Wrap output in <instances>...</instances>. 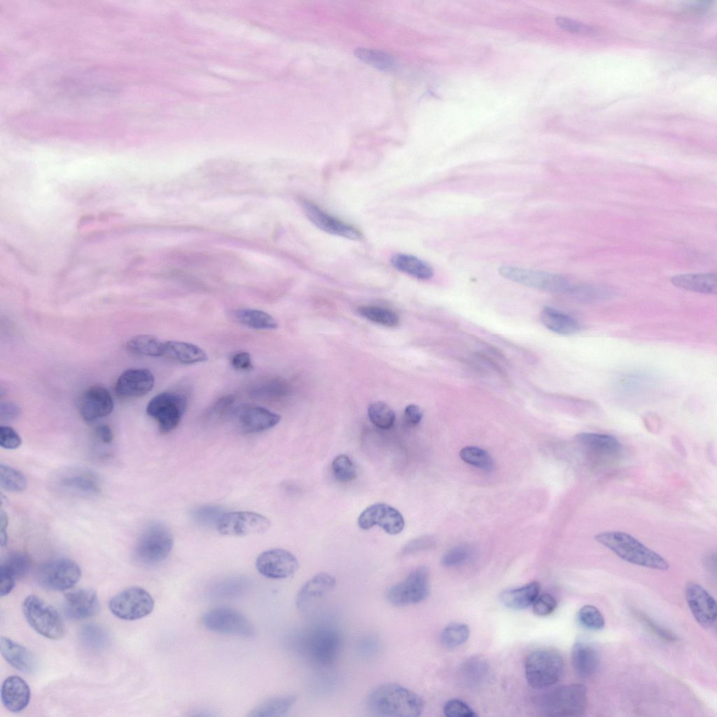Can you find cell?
Segmentation results:
<instances>
[{
  "mask_svg": "<svg viewBox=\"0 0 717 717\" xmlns=\"http://www.w3.org/2000/svg\"><path fill=\"white\" fill-rule=\"evenodd\" d=\"M443 712L447 717H475L476 713L465 702L452 699L447 701L443 707Z\"/></svg>",
  "mask_w": 717,
  "mask_h": 717,
  "instance_id": "cell-53",
  "label": "cell"
},
{
  "mask_svg": "<svg viewBox=\"0 0 717 717\" xmlns=\"http://www.w3.org/2000/svg\"><path fill=\"white\" fill-rule=\"evenodd\" d=\"M270 526V520L254 512L237 511L225 513L218 521L216 528L223 535L244 536L263 534Z\"/></svg>",
  "mask_w": 717,
  "mask_h": 717,
  "instance_id": "cell-14",
  "label": "cell"
},
{
  "mask_svg": "<svg viewBox=\"0 0 717 717\" xmlns=\"http://www.w3.org/2000/svg\"><path fill=\"white\" fill-rule=\"evenodd\" d=\"M296 700L294 695H284L270 697L256 705L248 716L252 717H278L284 715Z\"/></svg>",
  "mask_w": 717,
  "mask_h": 717,
  "instance_id": "cell-34",
  "label": "cell"
},
{
  "mask_svg": "<svg viewBox=\"0 0 717 717\" xmlns=\"http://www.w3.org/2000/svg\"><path fill=\"white\" fill-rule=\"evenodd\" d=\"M113 409V398L103 387H89L79 398L78 411L85 421L91 422L106 417Z\"/></svg>",
  "mask_w": 717,
  "mask_h": 717,
  "instance_id": "cell-19",
  "label": "cell"
},
{
  "mask_svg": "<svg viewBox=\"0 0 717 717\" xmlns=\"http://www.w3.org/2000/svg\"><path fill=\"white\" fill-rule=\"evenodd\" d=\"M298 566V561L291 552L279 548L264 551L256 560L257 571L272 579L288 578L296 572Z\"/></svg>",
  "mask_w": 717,
  "mask_h": 717,
  "instance_id": "cell-17",
  "label": "cell"
},
{
  "mask_svg": "<svg viewBox=\"0 0 717 717\" xmlns=\"http://www.w3.org/2000/svg\"><path fill=\"white\" fill-rule=\"evenodd\" d=\"M336 585L333 576L328 573H320L301 587L296 597V606L300 611H307L320 600L329 594Z\"/></svg>",
  "mask_w": 717,
  "mask_h": 717,
  "instance_id": "cell-21",
  "label": "cell"
},
{
  "mask_svg": "<svg viewBox=\"0 0 717 717\" xmlns=\"http://www.w3.org/2000/svg\"><path fill=\"white\" fill-rule=\"evenodd\" d=\"M586 687L572 683L554 688L537 699L542 713L549 716H581L587 705Z\"/></svg>",
  "mask_w": 717,
  "mask_h": 717,
  "instance_id": "cell-3",
  "label": "cell"
},
{
  "mask_svg": "<svg viewBox=\"0 0 717 717\" xmlns=\"http://www.w3.org/2000/svg\"><path fill=\"white\" fill-rule=\"evenodd\" d=\"M557 602L550 594H544L536 598L532 604L534 613L538 616H547L556 608Z\"/></svg>",
  "mask_w": 717,
  "mask_h": 717,
  "instance_id": "cell-54",
  "label": "cell"
},
{
  "mask_svg": "<svg viewBox=\"0 0 717 717\" xmlns=\"http://www.w3.org/2000/svg\"><path fill=\"white\" fill-rule=\"evenodd\" d=\"M571 661L576 673L580 677L586 678L593 676L598 670L599 654L591 644L578 641L572 648Z\"/></svg>",
  "mask_w": 717,
  "mask_h": 717,
  "instance_id": "cell-27",
  "label": "cell"
},
{
  "mask_svg": "<svg viewBox=\"0 0 717 717\" xmlns=\"http://www.w3.org/2000/svg\"><path fill=\"white\" fill-rule=\"evenodd\" d=\"M154 604L149 592L142 587L132 586L113 596L109 602V608L120 619L136 620L150 614Z\"/></svg>",
  "mask_w": 717,
  "mask_h": 717,
  "instance_id": "cell-11",
  "label": "cell"
},
{
  "mask_svg": "<svg viewBox=\"0 0 717 717\" xmlns=\"http://www.w3.org/2000/svg\"><path fill=\"white\" fill-rule=\"evenodd\" d=\"M302 206L308 218L322 230L352 240H358L362 237L361 232L355 228L328 215L312 202L305 201Z\"/></svg>",
  "mask_w": 717,
  "mask_h": 717,
  "instance_id": "cell-23",
  "label": "cell"
},
{
  "mask_svg": "<svg viewBox=\"0 0 717 717\" xmlns=\"http://www.w3.org/2000/svg\"><path fill=\"white\" fill-rule=\"evenodd\" d=\"M644 622L651 629V630L656 633L660 637L663 638L665 640L674 641L676 640V636L671 632L664 629L660 625L657 624L655 621L646 617H643Z\"/></svg>",
  "mask_w": 717,
  "mask_h": 717,
  "instance_id": "cell-61",
  "label": "cell"
},
{
  "mask_svg": "<svg viewBox=\"0 0 717 717\" xmlns=\"http://www.w3.org/2000/svg\"><path fill=\"white\" fill-rule=\"evenodd\" d=\"M366 706L372 715L383 717H417L424 707L420 696L394 683L381 684L373 689Z\"/></svg>",
  "mask_w": 717,
  "mask_h": 717,
  "instance_id": "cell-1",
  "label": "cell"
},
{
  "mask_svg": "<svg viewBox=\"0 0 717 717\" xmlns=\"http://www.w3.org/2000/svg\"><path fill=\"white\" fill-rule=\"evenodd\" d=\"M0 485L9 492H20L27 488L25 476L18 470L3 464H0Z\"/></svg>",
  "mask_w": 717,
  "mask_h": 717,
  "instance_id": "cell-41",
  "label": "cell"
},
{
  "mask_svg": "<svg viewBox=\"0 0 717 717\" xmlns=\"http://www.w3.org/2000/svg\"><path fill=\"white\" fill-rule=\"evenodd\" d=\"M541 321L548 329L560 335H573L580 329V323L574 318L551 307L542 309Z\"/></svg>",
  "mask_w": 717,
  "mask_h": 717,
  "instance_id": "cell-31",
  "label": "cell"
},
{
  "mask_svg": "<svg viewBox=\"0 0 717 717\" xmlns=\"http://www.w3.org/2000/svg\"><path fill=\"white\" fill-rule=\"evenodd\" d=\"M685 599L697 622L706 629L716 625V603L714 598L700 585L690 582L685 587Z\"/></svg>",
  "mask_w": 717,
  "mask_h": 717,
  "instance_id": "cell-18",
  "label": "cell"
},
{
  "mask_svg": "<svg viewBox=\"0 0 717 717\" xmlns=\"http://www.w3.org/2000/svg\"><path fill=\"white\" fill-rule=\"evenodd\" d=\"M368 414L372 423L382 429H391L395 422L394 411L387 403L381 401L371 403L368 406Z\"/></svg>",
  "mask_w": 717,
  "mask_h": 717,
  "instance_id": "cell-40",
  "label": "cell"
},
{
  "mask_svg": "<svg viewBox=\"0 0 717 717\" xmlns=\"http://www.w3.org/2000/svg\"><path fill=\"white\" fill-rule=\"evenodd\" d=\"M595 541L608 548L622 559L638 566L660 571L667 570L668 562L632 535L607 531L597 534Z\"/></svg>",
  "mask_w": 717,
  "mask_h": 717,
  "instance_id": "cell-2",
  "label": "cell"
},
{
  "mask_svg": "<svg viewBox=\"0 0 717 717\" xmlns=\"http://www.w3.org/2000/svg\"><path fill=\"white\" fill-rule=\"evenodd\" d=\"M354 55L363 62L382 71H391L396 67V61L389 54L378 50L357 48Z\"/></svg>",
  "mask_w": 717,
  "mask_h": 717,
  "instance_id": "cell-38",
  "label": "cell"
},
{
  "mask_svg": "<svg viewBox=\"0 0 717 717\" xmlns=\"http://www.w3.org/2000/svg\"><path fill=\"white\" fill-rule=\"evenodd\" d=\"M555 21L559 27L569 32L586 34L593 32L592 27L568 18L558 17Z\"/></svg>",
  "mask_w": 717,
  "mask_h": 717,
  "instance_id": "cell-57",
  "label": "cell"
},
{
  "mask_svg": "<svg viewBox=\"0 0 717 717\" xmlns=\"http://www.w3.org/2000/svg\"><path fill=\"white\" fill-rule=\"evenodd\" d=\"M499 272L512 281L554 293H567L572 284L564 277L547 272L503 265Z\"/></svg>",
  "mask_w": 717,
  "mask_h": 717,
  "instance_id": "cell-10",
  "label": "cell"
},
{
  "mask_svg": "<svg viewBox=\"0 0 717 717\" xmlns=\"http://www.w3.org/2000/svg\"><path fill=\"white\" fill-rule=\"evenodd\" d=\"M63 608L66 615L71 619L89 618L99 612V599L91 589L74 590L64 595Z\"/></svg>",
  "mask_w": 717,
  "mask_h": 717,
  "instance_id": "cell-20",
  "label": "cell"
},
{
  "mask_svg": "<svg viewBox=\"0 0 717 717\" xmlns=\"http://www.w3.org/2000/svg\"><path fill=\"white\" fill-rule=\"evenodd\" d=\"M578 620L585 628L598 631L604 627L605 620L601 611L594 606L585 605L578 612Z\"/></svg>",
  "mask_w": 717,
  "mask_h": 717,
  "instance_id": "cell-46",
  "label": "cell"
},
{
  "mask_svg": "<svg viewBox=\"0 0 717 717\" xmlns=\"http://www.w3.org/2000/svg\"><path fill=\"white\" fill-rule=\"evenodd\" d=\"M671 283L676 287L695 293L716 295L717 275L714 272L689 273L674 276Z\"/></svg>",
  "mask_w": 717,
  "mask_h": 717,
  "instance_id": "cell-28",
  "label": "cell"
},
{
  "mask_svg": "<svg viewBox=\"0 0 717 717\" xmlns=\"http://www.w3.org/2000/svg\"><path fill=\"white\" fill-rule=\"evenodd\" d=\"M8 518L7 517V515H6V513L3 510H1V513H0V529H1V531H0V533L7 534L6 533V529H7V527H8Z\"/></svg>",
  "mask_w": 717,
  "mask_h": 717,
  "instance_id": "cell-64",
  "label": "cell"
},
{
  "mask_svg": "<svg viewBox=\"0 0 717 717\" xmlns=\"http://www.w3.org/2000/svg\"><path fill=\"white\" fill-rule=\"evenodd\" d=\"M22 444L19 434L8 426H0V446L7 450H15Z\"/></svg>",
  "mask_w": 717,
  "mask_h": 717,
  "instance_id": "cell-55",
  "label": "cell"
},
{
  "mask_svg": "<svg viewBox=\"0 0 717 717\" xmlns=\"http://www.w3.org/2000/svg\"><path fill=\"white\" fill-rule=\"evenodd\" d=\"M188 402L187 397L183 394L162 392L148 402L146 412L157 422L160 431L166 433L178 426L186 410Z\"/></svg>",
  "mask_w": 717,
  "mask_h": 717,
  "instance_id": "cell-8",
  "label": "cell"
},
{
  "mask_svg": "<svg viewBox=\"0 0 717 717\" xmlns=\"http://www.w3.org/2000/svg\"><path fill=\"white\" fill-rule=\"evenodd\" d=\"M564 669L560 653L552 648H539L530 652L524 661L525 676L533 688H549L562 678Z\"/></svg>",
  "mask_w": 717,
  "mask_h": 717,
  "instance_id": "cell-4",
  "label": "cell"
},
{
  "mask_svg": "<svg viewBox=\"0 0 717 717\" xmlns=\"http://www.w3.org/2000/svg\"><path fill=\"white\" fill-rule=\"evenodd\" d=\"M155 384L153 373L146 368H130L118 378L115 391L123 397H139L151 391Z\"/></svg>",
  "mask_w": 717,
  "mask_h": 717,
  "instance_id": "cell-22",
  "label": "cell"
},
{
  "mask_svg": "<svg viewBox=\"0 0 717 717\" xmlns=\"http://www.w3.org/2000/svg\"><path fill=\"white\" fill-rule=\"evenodd\" d=\"M539 591L540 584L533 581L521 587L506 590L501 592L500 600L510 609L522 610L533 604Z\"/></svg>",
  "mask_w": 717,
  "mask_h": 717,
  "instance_id": "cell-30",
  "label": "cell"
},
{
  "mask_svg": "<svg viewBox=\"0 0 717 717\" xmlns=\"http://www.w3.org/2000/svg\"><path fill=\"white\" fill-rule=\"evenodd\" d=\"M60 485L71 492L82 495H95L100 490L97 480L91 474L83 473L63 478Z\"/></svg>",
  "mask_w": 717,
  "mask_h": 717,
  "instance_id": "cell-37",
  "label": "cell"
},
{
  "mask_svg": "<svg viewBox=\"0 0 717 717\" xmlns=\"http://www.w3.org/2000/svg\"><path fill=\"white\" fill-rule=\"evenodd\" d=\"M230 363L233 368L238 370H248L253 368L251 355L246 351L235 354L230 359Z\"/></svg>",
  "mask_w": 717,
  "mask_h": 717,
  "instance_id": "cell-59",
  "label": "cell"
},
{
  "mask_svg": "<svg viewBox=\"0 0 717 717\" xmlns=\"http://www.w3.org/2000/svg\"><path fill=\"white\" fill-rule=\"evenodd\" d=\"M79 638L85 645L94 649H103L109 641L106 630L93 623L85 625L81 628Z\"/></svg>",
  "mask_w": 717,
  "mask_h": 717,
  "instance_id": "cell-39",
  "label": "cell"
},
{
  "mask_svg": "<svg viewBox=\"0 0 717 717\" xmlns=\"http://www.w3.org/2000/svg\"><path fill=\"white\" fill-rule=\"evenodd\" d=\"M224 513V510L221 507L208 505L195 509L193 512V517L198 524L202 526L216 527Z\"/></svg>",
  "mask_w": 717,
  "mask_h": 717,
  "instance_id": "cell-50",
  "label": "cell"
},
{
  "mask_svg": "<svg viewBox=\"0 0 717 717\" xmlns=\"http://www.w3.org/2000/svg\"><path fill=\"white\" fill-rule=\"evenodd\" d=\"M575 441L589 455L602 459L616 457L622 447L616 438L603 433H580Z\"/></svg>",
  "mask_w": 717,
  "mask_h": 717,
  "instance_id": "cell-24",
  "label": "cell"
},
{
  "mask_svg": "<svg viewBox=\"0 0 717 717\" xmlns=\"http://www.w3.org/2000/svg\"><path fill=\"white\" fill-rule=\"evenodd\" d=\"M436 540L432 536H424L408 542L403 549V554H411L433 547Z\"/></svg>",
  "mask_w": 717,
  "mask_h": 717,
  "instance_id": "cell-56",
  "label": "cell"
},
{
  "mask_svg": "<svg viewBox=\"0 0 717 717\" xmlns=\"http://www.w3.org/2000/svg\"><path fill=\"white\" fill-rule=\"evenodd\" d=\"M81 577L80 566L69 558L47 562L38 573L39 584L48 590L62 591L73 587Z\"/></svg>",
  "mask_w": 717,
  "mask_h": 717,
  "instance_id": "cell-13",
  "label": "cell"
},
{
  "mask_svg": "<svg viewBox=\"0 0 717 717\" xmlns=\"http://www.w3.org/2000/svg\"><path fill=\"white\" fill-rule=\"evenodd\" d=\"M17 580L15 575L4 565H0V595H8L13 589Z\"/></svg>",
  "mask_w": 717,
  "mask_h": 717,
  "instance_id": "cell-58",
  "label": "cell"
},
{
  "mask_svg": "<svg viewBox=\"0 0 717 717\" xmlns=\"http://www.w3.org/2000/svg\"><path fill=\"white\" fill-rule=\"evenodd\" d=\"M230 416L235 426L246 433L269 430L281 419L279 415L253 404H241L234 408Z\"/></svg>",
  "mask_w": 717,
  "mask_h": 717,
  "instance_id": "cell-15",
  "label": "cell"
},
{
  "mask_svg": "<svg viewBox=\"0 0 717 717\" xmlns=\"http://www.w3.org/2000/svg\"><path fill=\"white\" fill-rule=\"evenodd\" d=\"M461 459L470 465L489 471L494 467L490 454L485 450L473 446L464 447L459 452Z\"/></svg>",
  "mask_w": 717,
  "mask_h": 717,
  "instance_id": "cell-44",
  "label": "cell"
},
{
  "mask_svg": "<svg viewBox=\"0 0 717 717\" xmlns=\"http://www.w3.org/2000/svg\"><path fill=\"white\" fill-rule=\"evenodd\" d=\"M286 384L278 380H270L254 386L251 394L259 398H273L283 396L286 392Z\"/></svg>",
  "mask_w": 717,
  "mask_h": 717,
  "instance_id": "cell-49",
  "label": "cell"
},
{
  "mask_svg": "<svg viewBox=\"0 0 717 717\" xmlns=\"http://www.w3.org/2000/svg\"><path fill=\"white\" fill-rule=\"evenodd\" d=\"M302 649L311 663L321 667H330L340 654L341 634L329 626L314 628L303 639Z\"/></svg>",
  "mask_w": 717,
  "mask_h": 717,
  "instance_id": "cell-5",
  "label": "cell"
},
{
  "mask_svg": "<svg viewBox=\"0 0 717 717\" xmlns=\"http://www.w3.org/2000/svg\"><path fill=\"white\" fill-rule=\"evenodd\" d=\"M422 417L423 412L417 405L410 404L404 410V420L408 426H415L418 425Z\"/></svg>",
  "mask_w": 717,
  "mask_h": 717,
  "instance_id": "cell-60",
  "label": "cell"
},
{
  "mask_svg": "<svg viewBox=\"0 0 717 717\" xmlns=\"http://www.w3.org/2000/svg\"><path fill=\"white\" fill-rule=\"evenodd\" d=\"M1 564L6 566L17 579L25 576L31 568L30 558L22 552L10 553Z\"/></svg>",
  "mask_w": 717,
  "mask_h": 717,
  "instance_id": "cell-48",
  "label": "cell"
},
{
  "mask_svg": "<svg viewBox=\"0 0 717 717\" xmlns=\"http://www.w3.org/2000/svg\"><path fill=\"white\" fill-rule=\"evenodd\" d=\"M470 629L463 623H452L446 626L440 634L442 645L447 648H454L464 643L469 637Z\"/></svg>",
  "mask_w": 717,
  "mask_h": 717,
  "instance_id": "cell-42",
  "label": "cell"
},
{
  "mask_svg": "<svg viewBox=\"0 0 717 717\" xmlns=\"http://www.w3.org/2000/svg\"><path fill=\"white\" fill-rule=\"evenodd\" d=\"M174 545L170 529L165 524L155 522L146 527L135 546V557L140 562L153 565L165 560Z\"/></svg>",
  "mask_w": 717,
  "mask_h": 717,
  "instance_id": "cell-7",
  "label": "cell"
},
{
  "mask_svg": "<svg viewBox=\"0 0 717 717\" xmlns=\"http://www.w3.org/2000/svg\"><path fill=\"white\" fill-rule=\"evenodd\" d=\"M162 356L182 364L202 363L208 359L207 353L198 346L175 340L164 342Z\"/></svg>",
  "mask_w": 717,
  "mask_h": 717,
  "instance_id": "cell-29",
  "label": "cell"
},
{
  "mask_svg": "<svg viewBox=\"0 0 717 717\" xmlns=\"http://www.w3.org/2000/svg\"><path fill=\"white\" fill-rule=\"evenodd\" d=\"M460 672L464 683L471 687H475L482 685L487 680L489 669L485 659L480 657H473L464 663Z\"/></svg>",
  "mask_w": 717,
  "mask_h": 717,
  "instance_id": "cell-35",
  "label": "cell"
},
{
  "mask_svg": "<svg viewBox=\"0 0 717 717\" xmlns=\"http://www.w3.org/2000/svg\"><path fill=\"white\" fill-rule=\"evenodd\" d=\"M429 593V570L422 566L391 585L387 592V599L394 606H403L419 603L426 599Z\"/></svg>",
  "mask_w": 717,
  "mask_h": 717,
  "instance_id": "cell-9",
  "label": "cell"
},
{
  "mask_svg": "<svg viewBox=\"0 0 717 717\" xmlns=\"http://www.w3.org/2000/svg\"><path fill=\"white\" fill-rule=\"evenodd\" d=\"M471 548L466 545L456 546L447 551L442 558L444 566L453 567L461 565L471 557Z\"/></svg>",
  "mask_w": 717,
  "mask_h": 717,
  "instance_id": "cell-51",
  "label": "cell"
},
{
  "mask_svg": "<svg viewBox=\"0 0 717 717\" xmlns=\"http://www.w3.org/2000/svg\"><path fill=\"white\" fill-rule=\"evenodd\" d=\"M331 466L334 477L341 482L352 481L356 477V467L347 455H337Z\"/></svg>",
  "mask_w": 717,
  "mask_h": 717,
  "instance_id": "cell-47",
  "label": "cell"
},
{
  "mask_svg": "<svg viewBox=\"0 0 717 717\" xmlns=\"http://www.w3.org/2000/svg\"><path fill=\"white\" fill-rule=\"evenodd\" d=\"M22 612L29 625L43 636L57 640L64 637L66 629L57 610L36 595L23 601Z\"/></svg>",
  "mask_w": 717,
  "mask_h": 717,
  "instance_id": "cell-6",
  "label": "cell"
},
{
  "mask_svg": "<svg viewBox=\"0 0 717 717\" xmlns=\"http://www.w3.org/2000/svg\"><path fill=\"white\" fill-rule=\"evenodd\" d=\"M249 587L243 578H230L217 583L213 587V594L221 598H232L242 594Z\"/></svg>",
  "mask_w": 717,
  "mask_h": 717,
  "instance_id": "cell-45",
  "label": "cell"
},
{
  "mask_svg": "<svg viewBox=\"0 0 717 717\" xmlns=\"http://www.w3.org/2000/svg\"><path fill=\"white\" fill-rule=\"evenodd\" d=\"M391 263L396 270L418 279L427 280L433 276V268L425 261L412 255L396 254L391 258Z\"/></svg>",
  "mask_w": 717,
  "mask_h": 717,
  "instance_id": "cell-33",
  "label": "cell"
},
{
  "mask_svg": "<svg viewBox=\"0 0 717 717\" xmlns=\"http://www.w3.org/2000/svg\"><path fill=\"white\" fill-rule=\"evenodd\" d=\"M364 318L380 325L394 327L399 323V318L393 311L376 306H362L358 309Z\"/></svg>",
  "mask_w": 717,
  "mask_h": 717,
  "instance_id": "cell-43",
  "label": "cell"
},
{
  "mask_svg": "<svg viewBox=\"0 0 717 717\" xmlns=\"http://www.w3.org/2000/svg\"><path fill=\"white\" fill-rule=\"evenodd\" d=\"M235 398L232 395H226L218 399L209 409L207 416L210 419L218 420L231 414Z\"/></svg>",
  "mask_w": 717,
  "mask_h": 717,
  "instance_id": "cell-52",
  "label": "cell"
},
{
  "mask_svg": "<svg viewBox=\"0 0 717 717\" xmlns=\"http://www.w3.org/2000/svg\"><path fill=\"white\" fill-rule=\"evenodd\" d=\"M127 348L135 354L160 357L163 355L164 342L154 335L142 334L130 338L127 342Z\"/></svg>",
  "mask_w": 717,
  "mask_h": 717,
  "instance_id": "cell-36",
  "label": "cell"
},
{
  "mask_svg": "<svg viewBox=\"0 0 717 717\" xmlns=\"http://www.w3.org/2000/svg\"><path fill=\"white\" fill-rule=\"evenodd\" d=\"M231 318L239 323L257 330H274L277 320L268 313L254 309H237L230 312Z\"/></svg>",
  "mask_w": 717,
  "mask_h": 717,
  "instance_id": "cell-32",
  "label": "cell"
},
{
  "mask_svg": "<svg viewBox=\"0 0 717 717\" xmlns=\"http://www.w3.org/2000/svg\"><path fill=\"white\" fill-rule=\"evenodd\" d=\"M97 437L104 443L110 444L113 440V433L111 429L106 424H102L96 428Z\"/></svg>",
  "mask_w": 717,
  "mask_h": 717,
  "instance_id": "cell-63",
  "label": "cell"
},
{
  "mask_svg": "<svg viewBox=\"0 0 717 717\" xmlns=\"http://www.w3.org/2000/svg\"><path fill=\"white\" fill-rule=\"evenodd\" d=\"M20 413L17 405L12 403H5L1 405V417L6 419H15Z\"/></svg>",
  "mask_w": 717,
  "mask_h": 717,
  "instance_id": "cell-62",
  "label": "cell"
},
{
  "mask_svg": "<svg viewBox=\"0 0 717 717\" xmlns=\"http://www.w3.org/2000/svg\"><path fill=\"white\" fill-rule=\"evenodd\" d=\"M358 525L365 530L377 525L389 534L396 535L403 530L405 520L395 508L384 503H377L367 507L360 514Z\"/></svg>",
  "mask_w": 717,
  "mask_h": 717,
  "instance_id": "cell-16",
  "label": "cell"
},
{
  "mask_svg": "<svg viewBox=\"0 0 717 717\" xmlns=\"http://www.w3.org/2000/svg\"><path fill=\"white\" fill-rule=\"evenodd\" d=\"M1 698L8 711L13 713L22 711L30 701V688L20 676H8L1 685Z\"/></svg>",
  "mask_w": 717,
  "mask_h": 717,
  "instance_id": "cell-25",
  "label": "cell"
},
{
  "mask_svg": "<svg viewBox=\"0 0 717 717\" xmlns=\"http://www.w3.org/2000/svg\"><path fill=\"white\" fill-rule=\"evenodd\" d=\"M202 623L209 630L220 634L251 637L255 634L251 621L242 613L228 607H214L202 617Z\"/></svg>",
  "mask_w": 717,
  "mask_h": 717,
  "instance_id": "cell-12",
  "label": "cell"
},
{
  "mask_svg": "<svg viewBox=\"0 0 717 717\" xmlns=\"http://www.w3.org/2000/svg\"><path fill=\"white\" fill-rule=\"evenodd\" d=\"M0 651L4 660L15 669L32 674L37 667V662L33 654L25 646L6 637L0 639Z\"/></svg>",
  "mask_w": 717,
  "mask_h": 717,
  "instance_id": "cell-26",
  "label": "cell"
}]
</instances>
